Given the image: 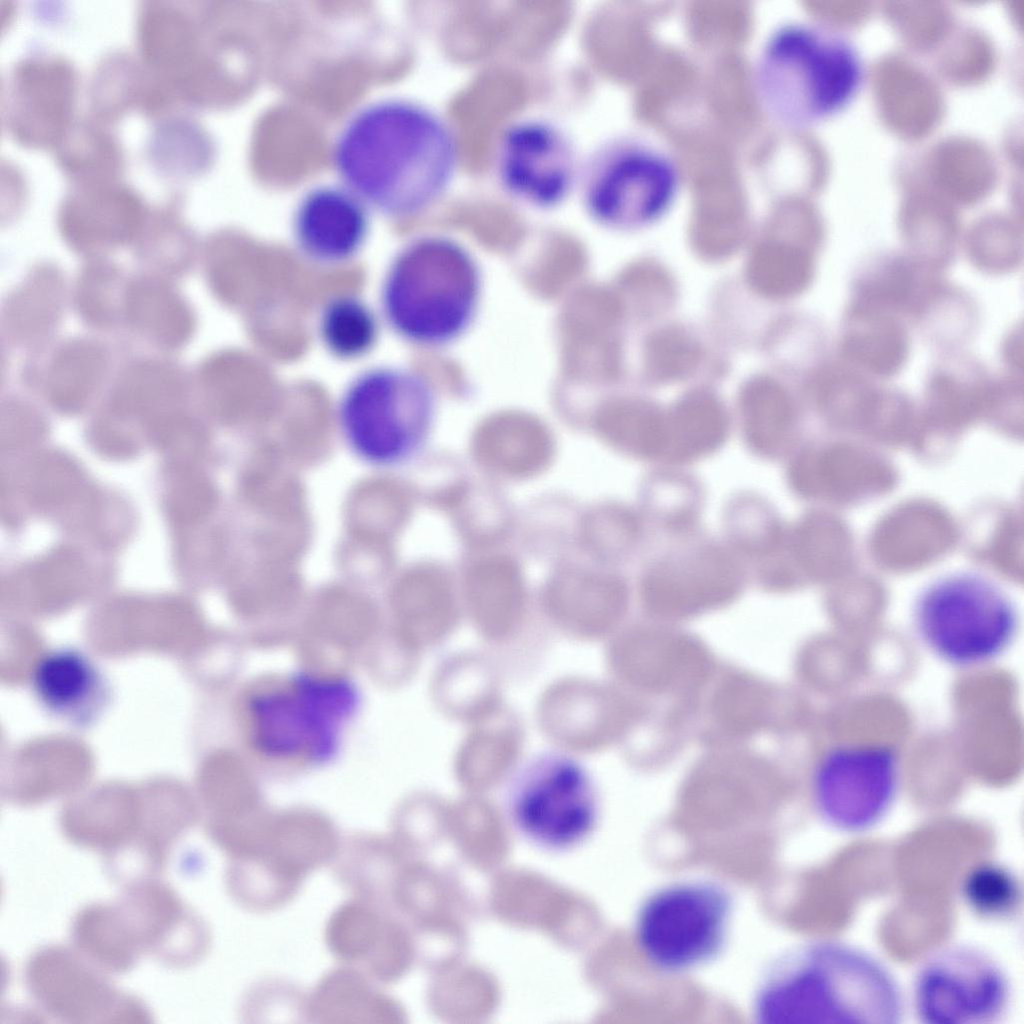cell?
Instances as JSON below:
<instances>
[{"label":"cell","mask_w":1024,"mask_h":1024,"mask_svg":"<svg viewBox=\"0 0 1024 1024\" xmlns=\"http://www.w3.org/2000/svg\"><path fill=\"white\" fill-rule=\"evenodd\" d=\"M581 162L574 141L559 124L524 117L500 135L493 169L497 183L512 200L550 210L577 189Z\"/></svg>","instance_id":"obj_13"},{"label":"cell","mask_w":1024,"mask_h":1024,"mask_svg":"<svg viewBox=\"0 0 1024 1024\" xmlns=\"http://www.w3.org/2000/svg\"><path fill=\"white\" fill-rule=\"evenodd\" d=\"M916 637L935 658L958 669L1003 656L1020 629L1015 601L992 579L972 571L940 576L926 585L912 609Z\"/></svg>","instance_id":"obj_6"},{"label":"cell","mask_w":1024,"mask_h":1024,"mask_svg":"<svg viewBox=\"0 0 1024 1024\" xmlns=\"http://www.w3.org/2000/svg\"><path fill=\"white\" fill-rule=\"evenodd\" d=\"M288 1008L307 1018V994L290 983L277 980H267L251 988L243 1004L244 1015L248 1017L296 1016Z\"/></svg>","instance_id":"obj_31"},{"label":"cell","mask_w":1024,"mask_h":1024,"mask_svg":"<svg viewBox=\"0 0 1024 1024\" xmlns=\"http://www.w3.org/2000/svg\"><path fill=\"white\" fill-rule=\"evenodd\" d=\"M434 404L433 388L419 372L396 365L371 366L343 389L337 424L358 458L373 466H390L419 443Z\"/></svg>","instance_id":"obj_8"},{"label":"cell","mask_w":1024,"mask_h":1024,"mask_svg":"<svg viewBox=\"0 0 1024 1024\" xmlns=\"http://www.w3.org/2000/svg\"><path fill=\"white\" fill-rule=\"evenodd\" d=\"M174 111L158 117L146 147L151 165L160 174L186 178L203 167V135L188 115Z\"/></svg>","instance_id":"obj_27"},{"label":"cell","mask_w":1024,"mask_h":1024,"mask_svg":"<svg viewBox=\"0 0 1024 1024\" xmlns=\"http://www.w3.org/2000/svg\"><path fill=\"white\" fill-rule=\"evenodd\" d=\"M324 937L341 964L362 970L381 985L398 976L401 933L389 910L351 897L333 911Z\"/></svg>","instance_id":"obj_16"},{"label":"cell","mask_w":1024,"mask_h":1024,"mask_svg":"<svg viewBox=\"0 0 1024 1024\" xmlns=\"http://www.w3.org/2000/svg\"><path fill=\"white\" fill-rule=\"evenodd\" d=\"M366 205L346 187H319L298 204L292 233L298 252L309 262L336 267L353 261L369 235Z\"/></svg>","instance_id":"obj_15"},{"label":"cell","mask_w":1024,"mask_h":1024,"mask_svg":"<svg viewBox=\"0 0 1024 1024\" xmlns=\"http://www.w3.org/2000/svg\"><path fill=\"white\" fill-rule=\"evenodd\" d=\"M907 1008L922 1024H998L1010 1012L1014 984L992 952L969 942H950L915 967Z\"/></svg>","instance_id":"obj_10"},{"label":"cell","mask_w":1024,"mask_h":1024,"mask_svg":"<svg viewBox=\"0 0 1024 1024\" xmlns=\"http://www.w3.org/2000/svg\"><path fill=\"white\" fill-rule=\"evenodd\" d=\"M742 414L747 441L762 455H774L789 424V404L782 389L767 380L755 381L742 395Z\"/></svg>","instance_id":"obj_28"},{"label":"cell","mask_w":1024,"mask_h":1024,"mask_svg":"<svg viewBox=\"0 0 1024 1024\" xmlns=\"http://www.w3.org/2000/svg\"><path fill=\"white\" fill-rule=\"evenodd\" d=\"M680 175L673 159L635 137L599 144L581 162L577 188L592 219L630 227L659 216L673 200Z\"/></svg>","instance_id":"obj_11"},{"label":"cell","mask_w":1024,"mask_h":1024,"mask_svg":"<svg viewBox=\"0 0 1024 1024\" xmlns=\"http://www.w3.org/2000/svg\"><path fill=\"white\" fill-rule=\"evenodd\" d=\"M34 688L47 708L63 715H73L94 700L99 680L94 667L81 654L55 651L37 666Z\"/></svg>","instance_id":"obj_26"},{"label":"cell","mask_w":1024,"mask_h":1024,"mask_svg":"<svg viewBox=\"0 0 1024 1024\" xmlns=\"http://www.w3.org/2000/svg\"><path fill=\"white\" fill-rule=\"evenodd\" d=\"M906 991L870 950L845 939L805 940L767 968L752 999L766 1024H899Z\"/></svg>","instance_id":"obj_2"},{"label":"cell","mask_w":1024,"mask_h":1024,"mask_svg":"<svg viewBox=\"0 0 1024 1024\" xmlns=\"http://www.w3.org/2000/svg\"><path fill=\"white\" fill-rule=\"evenodd\" d=\"M810 275V259L803 248L765 245L754 252L749 265L752 284L771 297L798 292Z\"/></svg>","instance_id":"obj_30"},{"label":"cell","mask_w":1024,"mask_h":1024,"mask_svg":"<svg viewBox=\"0 0 1024 1024\" xmlns=\"http://www.w3.org/2000/svg\"><path fill=\"white\" fill-rule=\"evenodd\" d=\"M502 806L515 836L550 855L583 847L602 815L592 774L578 759L560 751H544L524 761L504 788Z\"/></svg>","instance_id":"obj_7"},{"label":"cell","mask_w":1024,"mask_h":1024,"mask_svg":"<svg viewBox=\"0 0 1024 1024\" xmlns=\"http://www.w3.org/2000/svg\"><path fill=\"white\" fill-rule=\"evenodd\" d=\"M384 836L354 834L343 837L332 863L336 879L351 897L389 910L394 875V850Z\"/></svg>","instance_id":"obj_21"},{"label":"cell","mask_w":1024,"mask_h":1024,"mask_svg":"<svg viewBox=\"0 0 1024 1024\" xmlns=\"http://www.w3.org/2000/svg\"><path fill=\"white\" fill-rule=\"evenodd\" d=\"M603 432L611 445L627 454L661 459L665 415L643 402L630 403L615 409L605 419Z\"/></svg>","instance_id":"obj_29"},{"label":"cell","mask_w":1024,"mask_h":1024,"mask_svg":"<svg viewBox=\"0 0 1024 1024\" xmlns=\"http://www.w3.org/2000/svg\"><path fill=\"white\" fill-rule=\"evenodd\" d=\"M343 837L329 821L313 815H288L269 820L259 843L247 855L299 888L314 871L331 865ZM231 859V858H229Z\"/></svg>","instance_id":"obj_17"},{"label":"cell","mask_w":1024,"mask_h":1024,"mask_svg":"<svg viewBox=\"0 0 1024 1024\" xmlns=\"http://www.w3.org/2000/svg\"><path fill=\"white\" fill-rule=\"evenodd\" d=\"M483 275L478 260L460 241L420 235L391 258L379 290V313L405 342L439 348L460 339L480 308Z\"/></svg>","instance_id":"obj_3"},{"label":"cell","mask_w":1024,"mask_h":1024,"mask_svg":"<svg viewBox=\"0 0 1024 1024\" xmlns=\"http://www.w3.org/2000/svg\"><path fill=\"white\" fill-rule=\"evenodd\" d=\"M459 157L447 120L405 99L363 108L343 128L334 149L345 187L368 209L394 219L436 205L454 181Z\"/></svg>","instance_id":"obj_1"},{"label":"cell","mask_w":1024,"mask_h":1024,"mask_svg":"<svg viewBox=\"0 0 1024 1024\" xmlns=\"http://www.w3.org/2000/svg\"><path fill=\"white\" fill-rule=\"evenodd\" d=\"M381 315L362 297L341 293L327 299L318 313L317 337L334 359L352 362L368 356L376 347Z\"/></svg>","instance_id":"obj_22"},{"label":"cell","mask_w":1024,"mask_h":1024,"mask_svg":"<svg viewBox=\"0 0 1024 1024\" xmlns=\"http://www.w3.org/2000/svg\"><path fill=\"white\" fill-rule=\"evenodd\" d=\"M733 902L730 893L709 880L687 879L662 885L640 904L634 939L655 969L682 974L698 969L722 952Z\"/></svg>","instance_id":"obj_9"},{"label":"cell","mask_w":1024,"mask_h":1024,"mask_svg":"<svg viewBox=\"0 0 1024 1024\" xmlns=\"http://www.w3.org/2000/svg\"><path fill=\"white\" fill-rule=\"evenodd\" d=\"M740 571L732 559L714 547L661 561L644 577L648 598L659 605L674 606L724 598L737 589Z\"/></svg>","instance_id":"obj_18"},{"label":"cell","mask_w":1024,"mask_h":1024,"mask_svg":"<svg viewBox=\"0 0 1024 1024\" xmlns=\"http://www.w3.org/2000/svg\"><path fill=\"white\" fill-rule=\"evenodd\" d=\"M149 84V73L137 54L125 49L105 53L92 71L89 114L113 125L131 108L141 109Z\"/></svg>","instance_id":"obj_25"},{"label":"cell","mask_w":1024,"mask_h":1024,"mask_svg":"<svg viewBox=\"0 0 1024 1024\" xmlns=\"http://www.w3.org/2000/svg\"><path fill=\"white\" fill-rule=\"evenodd\" d=\"M79 79L66 57L44 51L25 54L7 75L4 122L19 144L54 149L76 120Z\"/></svg>","instance_id":"obj_14"},{"label":"cell","mask_w":1024,"mask_h":1024,"mask_svg":"<svg viewBox=\"0 0 1024 1024\" xmlns=\"http://www.w3.org/2000/svg\"><path fill=\"white\" fill-rule=\"evenodd\" d=\"M726 414L713 397L695 393L665 415V443L661 459L686 462L716 450L727 433Z\"/></svg>","instance_id":"obj_24"},{"label":"cell","mask_w":1024,"mask_h":1024,"mask_svg":"<svg viewBox=\"0 0 1024 1024\" xmlns=\"http://www.w3.org/2000/svg\"><path fill=\"white\" fill-rule=\"evenodd\" d=\"M362 970L341 964L307 994V1020L317 1023H387L397 1016L392 999Z\"/></svg>","instance_id":"obj_19"},{"label":"cell","mask_w":1024,"mask_h":1024,"mask_svg":"<svg viewBox=\"0 0 1024 1024\" xmlns=\"http://www.w3.org/2000/svg\"><path fill=\"white\" fill-rule=\"evenodd\" d=\"M753 87L765 114L790 129L816 125L843 111L862 87L864 64L856 46L820 24L790 22L759 49Z\"/></svg>","instance_id":"obj_4"},{"label":"cell","mask_w":1024,"mask_h":1024,"mask_svg":"<svg viewBox=\"0 0 1024 1024\" xmlns=\"http://www.w3.org/2000/svg\"><path fill=\"white\" fill-rule=\"evenodd\" d=\"M901 783L902 762L895 747L846 742L818 756L810 773L809 797L826 826L842 834L860 835L887 818Z\"/></svg>","instance_id":"obj_12"},{"label":"cell","mask_w":1024,"mask_h":1024,"mask_svg":"<svg viewBox=\"0 0 1024 1024\" xmlns=\"http://www.w3.org/2000/svg\"><path fill=\"white\" fill-rule=\"evenodd\" d=\"M112 126L89 113L77 117L53 149L54 159L70 183L120 179L125 155Z\"/></svg>","instance_id":"obj_20"},{"label":"cell","mask_w":1024,"mask_h":1024,"mask_svg":"<svg viewBox=\"0 0 1024 1024\" xmlns=\"http://www.w3.org/2000/svg\"><path fill=\"white\" fill-rule=\"evenodd\" d=\"M685 336L665 333L656 337L649 347L648 364L651 371L661 378L677 377L695 364L698 351Z\"/></svg>","instance_id":"obj_32"},{"label":"cell","mask_w":1024,"mask_h":1024,"mask_svg":"<svg viewBox=\"0 0 1024 1024\" xmlns=\"http://www.w3.org/2000/svg\"><path fill=\"white\" fill-rule=\"evenodd\" d=\"M962 907L974 918L992 924L1016 920L1023 907L1020 875L1010 865L983 859L969 865L957 887Z\"/></svg>","instance_id":"obj_23"},{"label":"cell","mask_w":1024,"mask_h":1024,"mask_svg":"<svg viewBox=\"0 0 1024 1024\" xmlns=\"http://www.w3.org/2000/svg\"><path fill=\"white\" fill-rule=\"evenodd\" d=\"M745 513L737 514V525L733 527L737 531L738 544L745 550L753 553L768 554L776 549L778 540V529L773 516L758 505L749 507Z\"/></svg>","instance_id":"obj_33"},{"label":"cell","mask_w":1024,"mask_h":1024,"mask_svg":"<svg viewBox=\"0 0 1024 1024\" xmlns=\"http://www.w3.org/2000/svg\"><path fill=\"white\" fill-rule=\"evenodd\" d=\"M359 704L356 685L345 677L293 674L249 695V738L268 760L324 764L338 754Z\"/></svg>","instance_id":"obj_5"}]
</instances>
